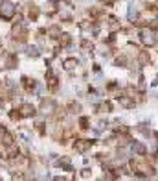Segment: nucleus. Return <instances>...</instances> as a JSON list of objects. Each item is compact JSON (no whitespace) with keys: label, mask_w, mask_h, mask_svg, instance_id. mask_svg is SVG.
I'll return each mask as SVG.
<instances>
[{"label":"nucleus","mask_w":158,"mask_h":181,"mask_svg":"<svg viewBox=\"0 0 158 181\" xmlns=\"http://www.w3.org/2000/svg\"><path fill=\"white\" fill-rule=\"evenodd\" d=\"M17 111H18L20 117H33V115H35V107H33L31 104H22Z\"/></svg>","instance_id":"f03ea898"},{"label":"nucleus","mask_w":158,"mask_h":181,"mask_svg":"<svg viewBox=\"0 0 158 181\" xmlns=\"http://www.w3.org/2000/svg\"><path fill=\"white\" fill-rule=\"evenodd\" d=\"M13 13H15V8H13V4H9V2H4V6H0V17H2V19L9 20V19L13 17Z\"/></svg>","instance_id":"f257e3e1"},{"label":"nucleus","mask_w":158,"mask_h":181,"mask_svg":"<svg viewBox=\"0 0 158 181\" xmlns=\"http://www.w3.org/2000/svg\"><path fill=\"white\" fill-rule=\"evenodd\" d=\"M13 181H26V176L22 174V172H17V174L13 176Z\"/></svg>","instance_id":"0eeeda50"},{"label":"nucleus","mask_w":158,"mask_h":181,"mask_svg":"<svg viewBox=\"0 0 158 181\" xmlns=\"http://www.w3.org/2000/svg\"><path fill=\"white\" fill-rule=\"evenodd\" d=\"M57 83H59L57 78H55L53 74H48V89H50V90H55V89H57Z\"/></svg>","instance_id":"39448f33"},{"label":"nucleus","mask_w":158,"mask_h":181,"mask_svg":"<svg viewBox=\"0 0 158 181\" xmlns=\"http://www.w3.org/2000/svg\"><path fill=\"white\" fill-rule=\"evenodd\" d=\"M79 126H81V129H86L88 128V118L86 117H81L79 118Z\"/></svg>","instance_id":"423d86ee"},{"label":"nucleus","mask_w":158,"mask_h":181,"mask_svg":"<svg viewBox=\"0 0 158 181\" xmlns=\"http://www.w3.org/2000/svg\"><path fill=\"white\" fill-rule=\"evenodd\" d=\"M90 146H92V142H90V141H83V139H79V141H76V142H74V150H76V152H79V153L86 152Z\"/></svg>","instance_id":"7ed1b4c3"},{"label":"nucleus","mask_w":158,"mask_h":181,"mask_svg":"<svg viewBox=\"0 0 158 181\" xmlns=\"http://www.w3.org/2000/svg\"><path fill=\"white\" fill-rule=\"evenodd\" d=\"M22 85H24V89L28 90V93L35 89V81H33V80H30V78H22Z\"/></svg>","instance_id":"20e7f679"}]
</instances>
